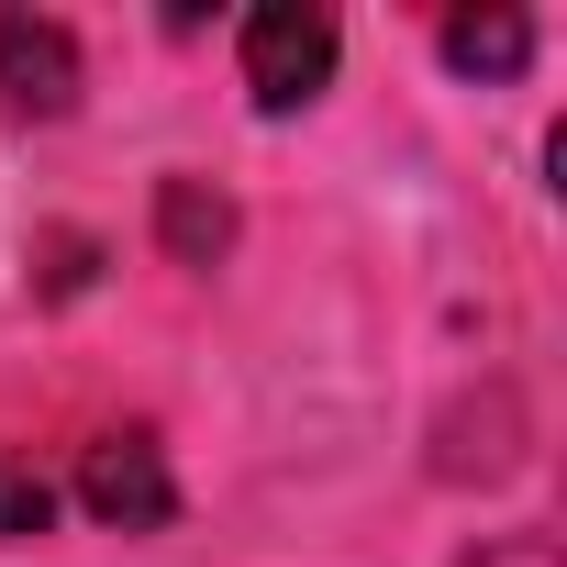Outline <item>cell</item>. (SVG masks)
Wrapping results in <instances>:
<instances>
[{
  "label": "cell",
  "mask_w": 567,
  "mask_h": 567,
  "mask_svg": "<svg viewBox=\"0 0 567 567\" xmlns=\"http://www.w3.org/2000/svg\"><path fill=\"white\" fill-rule=\"evenodd\" d=\"M45 523H56V489H45L23 456H0V545H34Z\"/></svg>",
  "instance_id": "obj_6"
},
{
  "label": "cell",
  "mask_w": 567,
  "mask_h": 567,
  "mask_svg": "<svg viewBox=\"0 0 567 567\" xmlns=\"http://www.w3.org/2000/svg\"><path fill=\"white\" fill-rule=\"evenodd\" d=\"M523 56H534L523 12H445V68L456 79H523Z\"/></svg>",
  "instance_id": "obj_5"
},
{
  "label": "cell",
  "mask_w": 567,
  "mask_h": 567,
  "mask_svg": "<svg viewBox=\"0 0 567 567\" xmlns=\"http://www.w3.org/2000/svg\"><path fill=\"white\" fill-rule=\"evenodd\" d=\"M156 245H167L178 267H212V256L234 245V200H223L212 178H167V189H156Z\"/></svg>",
  "instance_id": "obj_4"
},
{
  "label": "cell",
  "mask_w": 567,
  "mask_h": 567,
  "mask_svg": "<svg viewBox=\"0 0 567 567\" xmlns=\"http://www.w3.org/2000/svg\"><path fill=\"white\" fill-rule=\"evenodd\" d=\"M79 501H90V523H112V534H167L178 478H167V456H156L145 434H101V445L79 456Z\"/></svg>",
  "instance_id": "obj_2"
},
{
  "label": "cell",
  "mask_w": 567,
  "mask_h": 567,
  "mask_svg": "<svg viewBox=\"0 0 567 567\" xmlns=\"http://www.w3.org/2000/svg\"><path fill=\"white\" fill-rule=\"evenodd\" d=\"M0 101L34 123H56L79 101V34L56 12H0Z\"/></svg>",
  "instance_id": "obj_3"
},
{
  "label": "cell",
  "mask_w": 567,
  "mask_h": 567,
  "mask_svg": "<svg viewBox=\"0 0 567 567\" xmlns=\"http://www.w3.org/2000/svg\"><path fill=\"white\" fill-rule=\"evenodd\" d=\"M323 79H334V23L312 12V0L245 12V90H256V112H301Z\"/></svg>",
  "instance_id": "obj_1"
}]
</instances>
